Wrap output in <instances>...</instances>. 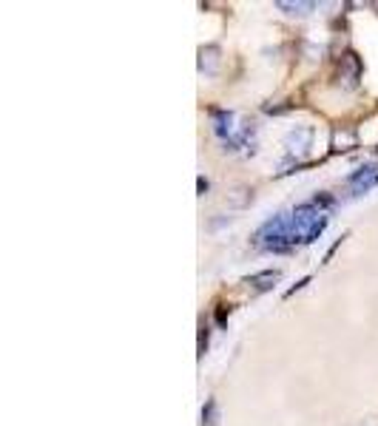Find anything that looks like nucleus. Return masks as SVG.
<instances>
[{"mask_svg":"<svg viewBox=\"0 0 378 426\" xmlns=\"http://www.w3.org/2000/svg\"><path fill=\"white\" fill-rule=\"evenodd\" d=\"M290 219V247H301L316 242L325 228H327V210L313 199L305 205H296L293 210H287Z\"/></svg>","mask_w":378,"mask_h":426,"instance_id":"nucleus-1","label":"nucleus"},{"mask_svg":"<svg viewBox=\"0 0 378 426\" xmlns=\"http://www.w3.org/2000/svg\"><path fill=\"white\" fill-rule=\"evenodd\" d=\"M210 120H213L216 136L225 142V151H242L248 146L253 148V139H256L253 122H245L231 111H213Z\"/></svg>","mask_w":378,"mask_h":426,"instance_id":"nucleus-2","label":"nucleus"},{"mask_svg":"<svg viewBox=\"0 0 378 426\" xmlns=\"http://www.w3.org/2000/svg\"><path fill=\"white\" fill-rule=\"evenodd\" d=\"M310 146H313V128H308V125H298V128H293L287 136H284V148H287V154L293 157H305L308 151H310Z\"/></svg>","mask_w":378,"mask_h":426,"instance_id":"nucleus-3","label":"nucleus"},{"mask_svg":"<svg viewBox=\"0 0 378 426\" xmlns=\"http://www.w3.org/2000/svg\"><path fill=\"white\" fill-rule=\"evenodd\" d=\"M347 185L355 191V193H364L370 188L378 185V162H367L361 168H355L350 176H347Z\"/></svg>","mask_w":378,"mask_h":426,"instance_id":"nucleus-4","label":"nucleus"},{"mask_svg":"<svg viewBox=\"0 0 378 426\" xmlns=\"http://www.w3.org/2000/svg\"><path fill=\"white\" fill-rule=\"evenodd\" d=\"M282 278V270H262V273H253L245 278V284L251 288V293H267L276 288V281Z\"/></svg>","mask_w":378,"mask_h":426,"instance_id":"nucleus-5","label":"nucleus"},{"mask_svg":"<svg viewBox=\"0 0 378 426\" xmlns=\"http://www.w3.org/2000/svg\"><path fill=\"white\" fill-rule=\"evenodd\" d=\"M284 15H290V18H305V15H310L313 9H316V4H287V0H279L276 4Z\"/></svg>","mask_w":378,"mask_h":426,"instance_id":"nucleus-6","label":"nucleus"},{"mask_svg":"<svg viewBox=\"0 0 378 426\" xmlns=\"http://www.w3.org/2000/svg\"><path fill=\"white\" fill-rule=\"evenodd\" d=\"M202 426H216V401H208L202 406Z\"/></svg>","mask_w":378,"mask_h":426,"instance_id":"nucleus-7","label":"nucleus"},{"mask_svg":"<svg viewBox=\"0 0 378 426\" xmlns=\"http://www.w3.org/2000/svg\"><path fill=\"white\" fill-rule=\"evenodd\" d=\"M202 57H208V71H205V75H213V71H216V49H202Z\"/></svg>","mask_w":378,"mask_h":426,"instance_id":"nucleus-8","label":"nucleus"}]
</instances>
